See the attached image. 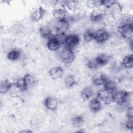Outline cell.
Masks as SVG:
<instances>
[{
  "mask_svg": "<svg viewBox=\"0 0 133 133\" xmlns=\"http://www.w3.org/2000/svg\"><path fill=\"white\" fill-rule=\"evenodd\" d=\"M117 31L121 37L124 39L129 41H132L133 37V24L129 23L121 22L118 26Z\"/></svg>",
  "mask_w": 133,
  "mask_h": 133,
  "instance_id": "cell-1",
  "label": "cell"
},
{
  "mask_svg": "<svg viewBox=\"0 0 133 133\" xmlns=\"http://www.w3.org/2000/svg\"><path fill=\"white\" fill-rule=\"evenodd\" d=\"M69 26V22L66 19L60 20H56L51 28L54 35H63L68 30Z\"/></svg>",
  "mask_w": 133,
  "mask_h": 133,
  "instance_id": "cell-2",
  "label": "cell"
},
{
  "mask_svg": "<svg viewBox=\"0 0 133 133\" xmlns=\"http://www.w3.org/2000/svg\"><path fill=\"white\" fill-rule=\"evenodd\" d=\"M129 93L125 90H116L112 94V101L118 105L127 102Z\"/></svg>",
  "mask_w": 133,
  "mask_h": 133,
  "instance_id": "cell-3",
  "label": "cell"
},
{
  "mask_svg": "<svg viewBox=\"0 0 133 133\" xmlns=\"http://www.w3.org/2000/svg\"><path fill=\"white\" fill-rule=\"evenodd\" d=\"M59 58L65 65L71 64L75 59V55L72 49L63 47L59 53Z\"/></svg>",
  "mask_w": 133,
  "mask_h": 133,
  "instance_id": "cell-4",
  "label": "cell"
},
{
  "mask_svg": "<svg viewBox=\"0 0 133 133\" xmlns=\"http://www.w3.org/2000/svg\"><path fill=\"white\" fill-rule=\"evenodd\" d=\"M79 36L77 34H73L65 36L62 41V44L64 47L73 50L79 45Z\"/></svg>",
  "mask_w": 133,
  "mask_h": 133,
  "instance_id": "cell-5",
  "label": "cell"
},
{
  "mask_svg": "<svg viewBox=\"0 0 133 133\" xmlns=\"http://www.w3.org/2000/svg\"><path fill=\"white\" fill-rule=\"evenodd\" d=\"M105 8L103 6L95 8L90 15V19L93 23H98L101 22L105 16Z\"/></svg>",
  "mask_w": 133,
  "mask_h": 133,
  "instance_id": "cell-6",
  "label": "cell"
},
{
  "mask_svg": "<svg viewBox=\"0 0 133 133\" xmlns=\"http://www.w3.org/2000/svg\"><path fill=\"white\" fill-rule=\"evenodd\" d=\"M62 44V40L60 38V35H54L48 39L47 47L51 51L58 50Z\"/></svg>",
  "mask_w": 133,
  "mask_h": 133,
  "instance_id": "cell-7",
  "label": "cell"
},
{
  "mask_svg": "<svg viewBox=\"0 0 133 133\" xmlns=\"http://www.w3.org/2000/svg\"><path fill=\"white\" fill-rule=\"evenodd\" d=\"M110 36V33L105 29H100L95 32L94 41L99 44H102L108 41Z\"/></svg>",
  "mask_w": 133,
  "mask_h": 133,
  "instance_id": "cell-8",
  "label": "cell"
},
{
  "mask_svg": "<svg viewBox=\"0 0 133 133\" xmlns=\"http://www.w3.org/2000/svg\"><path fill=\"white\" fill-rule=\"evenodd\" d=\"M46 10L42 6H39L32 11L30 16V20L34 22H37L41 20L45 15Z\"/></svg>",
  "mask_w": 133,
  "mask_h": 133,
  "instance_id": "cell-9",
  "label": "cell"
},
{
  "mask_svg": "<svg viewBox=\"0 0 133 133\" xmlns=\"http://www.w3.org/2000/svg\"><path fill=\"white\" fill-rule=\"evenodd\" d=\"M112 94L103 88L100 89L97 94V98L104 104H109L112 101Z\"/></svg>",
  "mask_w": 133,
  "mask_h": 133,
  "instance_id": "cell-10",
  "label": "cell"
},
{
  "mask_svg": "<svg viewBox=\"0 0 133 133\" xmlns=\"http://www.w3.org/2000/svg\"><path fill=\"white\" fill-rule=\"evenodd\" d=\"M107 79V77L104 74L100 72H97L92 75L91 81L94 85L99 86L103 85Z\"/></svg>",
  "mask_w": 133,
  "mask_h": 133,
  "instance_id": "cell-11",
  "label": "cell"
},
{
  "mask_svg": "<svg viewBox=\"0 0 133 133\" xmlns=\"http://www.w3.org/2000/svg\"><path fill=\"white\" fill-rule=\"evenodd\" d=\"M49 76L54 80L61 78L64 73L63 69L60 66H57L51 68L49 72Z\"/></svg>",
  "mask_w": 133,
  "mask_h": 133,
  "instance_id": "cell-12",
  "label": "cell"
},
{
  "mask_svg": "<svg viewBox=\"0 0 133 133\" xmlns=\"http://www.w3.org/2000/svg\"><path fill=\"white\" fill-rule=\"evenodd\" d=\"M44 105L47 109L51 111H55L58 106V102L53 97H47L44 100Z\"/></svg>",
  "mask_w": 133,
  "mask_h": 133,
  "instance_id": "cell-13",
  "label": "cell"
},
{
  "mask_svg": "<svg viewBox=\"0 0 133 133\" xmlns=\"http://www.w3.org/2000/svg\"><path fill=\"white\" fill-rule=\"evenodd\" d=\"M111 58V56L108 55L102 54L97 56L94 60L99 68L106 65L110 61Z\"/></svg>",
  "mask_w": 133,
  "mask_h": 133,
  "instance_id": "cell-14",
  "label": "cell"
},
{
  "mask_svg": "<svg viewBox=\"0 0 133 133\" xmlns=\"http://www.w3.org/2000/svg\"><path fill=\"white\" fill-rule=\"evenodd\" d=\"M52 15L55 20L66 19L67 16V10L64 7L56 8L53 10Z\"/></svg>",
  "mask_w": 133,
  "mask_h": 133,
  "instance_id": "cell-15",
  "label": "cell"
},
{
  "mask_svg": "<svg viewBox=\"0 0 133 133\" xmlns=\"http://www.w3.org/2000/svg\"><path fill=\"white\" fill-rule=\"evenodd\" d=\"M89 107L91 112L97 113L101 110L102 104L101 102L96 97L92 99L89 101Z\"/></svg>",
  "mask_w": 133,
  "mask_h": 133,
  "instance_id": "cell-16",
  "label": "cell"
},
{
  "mask_svg": "<svg viewBox=\"0 0 133 133\" xmlns=\"http://www.w3.org/2000/svg\"><path fill=\"white\" fill-rule=\"evenodd\" d=\"M62 7H64L66 10L71 11H75L78 9V2L76 1H68L62 2Z\"/></svg>",
  "mask_w": 133,
  "mask_h": 133,
  "instance_id": "cell-17",
  "label": "cell"
},
{
  "mask_svg": "<svg viewBox=\"0 0 133 133\" xmlns=\"http://www.w3.org/2000/svg\"><path fill=\"white\" fill-rule=\"evenodd\" d=\"M94 95V91L90 86H87L84 88L81 92V97L84 100H89Z\"/></svg>",
  "mask_w": 133,
  "mask_h": 133,
  "instance_id": "cell-18",
  "label": "cell"
},
{
  "mask_svg": "<svg viewBox=\"0 0 133 133\" xmlns=\"http://www.w3.org/2000/svg\"><path fill=\"white\" fill-rule=\"evenodd\" d=\"M21 57V51L17 48H13L10 50L7 54V59L11 61H17L20 59Z\"/></svg>",
  "mask_w": 133,
  "mask_h": 133,
  "instance_id": "cell-19",
  "label": "cell"
},
{
  "mask_svg": "<svg viewBox=\"0 0 133 133\" xmlns=\"http://www.w3.org/2000/svg\"><path fill=\"white\" fill-rule=\"evenodd\" d=\"M27 89L33 87L36 82V77L32 74L27 73L23 77Z\"/></svg>",
  "mask_w": 133,
  "mask_h": 133,
  "instance_id": "cell-20",
  "label": "cell"
},
{
  "mask_svg": "<svg viewBox=\"0 0 133 133\" xmlns=\"http://www.w3.org/2000/svg\"><path fill=\"white\" fill-rule=\"evenodd\" d=\"M39 32L41 36L44 38L48 39L54 36L51 28L48 25H45L39 28Z\"/></svg>",
  "mask_w": 133,
  "mask_h": 133,
  "instance_id": "cell-21",
  "label": "cell"
},
{
  "mask_svg": "<svg viewBox=\"0 0 133 133\" xmlns=\"http://www.w3.org/2000/svg\"><path fill=\"white\" fill-rule=\"evenodd\" d=\"M13 84L8 79H3L0 83V92L1 94H5L9 91Z\"/></svg>",
  "mask_w": 133,
  "mask_h": 133,
  "instance_id": "cell-22",
  "label": "cell"
},
{
  "mask_svg": "<svg viewBox=\"0 0 133 133\" xmlns=\"http://www.w3.org/2000/svg\"><path fill=\"white\" fill-rule=\"evenodd\" d=\"M103 88L111 93H113L117 90V85L116 82L112 79H107L103 84Z\"/></svg>",
  "mask_w": 133,
  "mask_h": 133,
  "instance_id": "cell-23",
  "label": "cell"
},
{
  "mask_svg": "<svg viewBox=\"0 0 133 133\" xmlns=\"http://www.w3.org/2000/svg\"><path fill=\"white\" fill-rule=\"evenodd\" d=\"M122 64L125 68H132L133 66L132 54H130L125 56L122 61Z\"/></svg>",
  "mask_w": 133,
  "mask_h": 133,
  "instance_id": "cell-24",
  "label": "cell"
},
{
  "mask_svg": "<svg viewBox=\"0 0 133 133\" xmlns=\"http://www.w3.org/2000/svg\"><path fill=\"white\" fill-rule=\"evenodd\" d=\"M14 85L17 89H18L20 91H25L28 90L23 77L17 79L14 82Z\"/></svg>",
  "mask_w": 133,
  "mask_h": 133,
  "instance_id": "cell-25",
  "label": "cell"
},
{
  "mask_svg": "<svg viewBox=\"0 0 133 133\" xmlns=\"http://www.w3.org/2000/svg\"><path fill=\"white\" fill-rule=\"evenodd\" d=\"M95 30L90 29L86 30L83 35L84 41L86 42H90L94 41L95 37Z\"/></svg>",
  "mask_w": 133,
  "mask_h": 133,
  "instance_id": "cell-26",
  "label": "cell"
},
{
  "mask_svg": "<svg viewBox=\"0 0 133 133\" xmlns=\"http://www.w3.org/2000/svg\"><path fill=\"white\" fill-rule=\"evenodd\" d=\"M77 83L76 80L73 75H69L65 77L64 79V84L67 87L71 88L74 86Z\"/></svg>",
  "mask_w": 133,
  "mask_h": 133,
  "instance_id": "cell-27",
  "label": "cell"
},
{
  "mask_svg": "<svg viewBox=\"0 0 133 133\" xmlns=\"http://www.w3.org/2000/svg\"><path fill=\"white\" fill-rule=\"evenodd\" d=\"M84 122V118L82 115H76L72 118V123L76 127L80 126L83 124Z\"/></svg>",
  "mask_w": 133,
  "mask_h": 133,
  "instance_id": "cell-28",
  "label": "cell"
},
{
  "mask_svg": "<svg viewBox=\"0 0 133 133\" xmlns=\"http://www.w3.org/2000/svg\"><path fill=\"white\" fill-rule=\"evenodd\" d=\"M87 4L88 7H89L90 8H92L93 9L102 6V1H97V0L88 1L87 2Z\"/></svg>",
  "mask_w": 133,
  "mask_h": 133,
  "instance_id": "cell-29",
  "label": "cell"
},
{
  "mask_svg": "<svg viewBox=\"0 0 133 133\" xmlns=\"http://www.w3.org/2000/svg\"><path fill=\"white\" fill-rule=\"evenodd\" d=\"M87 66L89 69L92 70H96L97 68H98V67L97 66V65L96 64L94 59L90 60H89L88 61H87Z\"/></svg>",
  "mask_w": 133,
  "mask_h": 133,
  "instance_id": "cell-30",
  "label": "cell"
},
{
  "mask_svg": "<svg viewBox=\"0 0 133 133\" xmlns=\"http://www.w3.org/2000/svg\"><path fill=\"white\" fill-rule=\"evenodd\" d=\"M126 116L127 119H133V111L132 107L128 106L126 109Z\"/></svg>",
  "mask_w": 133,
  "mask_h": 133,
  "instance_id": "cell-31",
  "label": "cell"
},
{
  "mask_svg": "<svg viewBox=\"0 0 133 133\" xmlns=\"http://www.w3.org/2000/svg\"><path fill=\"white\" fill-rule=\"evenodd\" d=\"M132 121L133 119H128L127 121L125 123V127L129 129V130H132Z\"/></svg>",
  "mask_w": 133,
  "mask_h": 133,
  "instance_id": "cell-32",
  "label": "cell"
},
{
  "mask_svg": "<svg viewBox=\"0 0 133 133\" xmlns=\"http://www.w3.org/2000/svg\"><path fill=\"white\" fill-rule=\"evenodd\" d=\"M20 132H32V131L30 130H22Z\"/></svg>",
  "mask_w": 133,
  "mask_h": 133,
  "instance_id": "cell-33",
  "label": "cell"
}]
</instances>
